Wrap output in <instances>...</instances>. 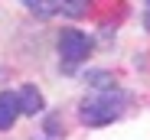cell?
I'll list each match as a JSON object with an SVG mask.
<instances>
[{
	"label": "cell",
	"instance_id": "4",
	"mask_svg": "<svg viewBox=\"0 0 150 140\" xmlns=\"http://www.w3.org/2000/svg\"><path fill=\"white\" fill-rule=\"evenodd\" d=\"M20 117V104H16V95L10 91H0V130H10Z\"/></svg>",
	"mask_w": 150,
	"mask_h": 140
},
{
	"label": "cell",
	"instance_id": "3",
	"mask_svg": "<svg viewBox=\"0 0 150 140\" xmlns=\"http://www.w3.org/2000/svg\"><path fill=\"white\" fill-rule=\"evenodd\" d=\"M16 104H20V114H30V117H36V114L46 108L42 91H39L36 85H23V88H20V95H16Z\"/></svg>",
	"mask_w": 150,
	"mask_h": 140
},
{
	"label": "cell",
	"instance_id": "7",
	"mask_svg": "<svg viewBox=\"0 0 150 140\" xmlns=\"http://www.w3.org/2000/svg\"><path fill=\"white\" fill-rule=\"evenodd\" d=\"M144 26H147V33H150V7H147V13H144Z\"/></svg>",
	"mask_w": 150,
	"mask_h": 140
},
{
	"label": "cell",
	"instance_id": "1",
	"mask_svg": "<svg viewBox=\"0 0 150 140\" xmlns=\"http://www.w3.org/2000/svg\"><path fill=\"white\" fill-rule=\"evenodd\" d=\"M124 104H127V98H124L117 88H111V91H101V95H95V98H85L79 104V117L88 127H105V124H114L121 117Z\"/></svg>",
	"mask_w": 150,
	"mask_h": 140
},
{
	"label": "cell",
	"instance_id": "6",
	"mask_svg": "<svg viewBox=\"0 0 150 140\" xmlns=\"http://www.w3.org/2000/svg\"><path fill=\"white\" fill-rule=\"evenodd\" d=\"M88 82H91L95 88H101V91H111V88H117L114 75H108V72H88Z\"/></svg>",
	"mask_w": 150,
	"mask_h": 140
},
{
	"label": "cell",
	"instance_id": "8",
	"mask_svg": "<svg viewBox=\"0 0 150 140\" xmlns=\"http://www.w3.org/2000/svg\"><path fill=\"white\" fill-rule=\"evenodd\" d=\"M46 140H49V137H46Z\"/></svg>",
	"mask_w": 150,
	"mask_h": 140
},
{
	"label": "cell",
	"instance_id": "5",
	"mask_svg": "<svg viewBox=\"0 0 150 140\" xmlns=\"http://www.w3.org/2000/svg\"><path fill=\"white\" fill-rule=\"evenodd\" d=\"M23 4H26L30 13L39 16V20H49V16L59 13V0H23Z\"/></svg>",
	"mask_w": 150,
	"mask_h": 140
},
{
	"label": "cell",
	"instance_id": "2",
	"mask_svg": "<svg viewBox=\"0 0 150 140\" xmlns=\"http://www.w3.org/2000/svg\"><path fill=\"white\" fill-rule=\"evenodd\" d=\"M91 52V36L82 33V30H62L59 33V59H62V72L72 75Z\"/></svg>",
	"mask_w": 150,
	"mask_h": 140
}]
</instances>
